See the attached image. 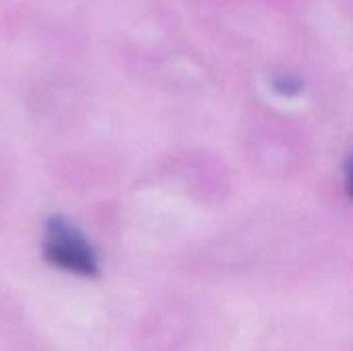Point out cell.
<instances>
[{
  "instance_id": "cell-1",
  "label": "cell",
  "mask_w": 353,
  "mask_h": 351,
  "mask_svg": "<svg viewBox=\"0 0 353 351\" xmlns=\"http://www.w3.org/2000/svg\"><path fill=\"white\" fill-rule=\"evenodd\" d=\"M46 261L66 273L79 277H97L99 261L89 240L64 217H52L43 234Z\"/></svg>"
}]
</instances>
